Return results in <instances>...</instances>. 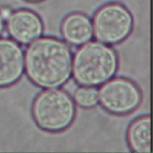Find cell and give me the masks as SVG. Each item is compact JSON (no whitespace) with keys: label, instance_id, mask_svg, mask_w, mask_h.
Listing matches in <instances>:
<instances>
[{"label":"cell","instance_id":"obj_1","mask_svg":"<svg viewBox=\"0 0 153 153\" xmlns=\"http://www.w3.org/2000/svg\"><path fill=\"white\" fill-rule=\"evenodd\" d=\"M72 59L68 46L59 40L44 38L27 48L25 65L29 78L45 88L58 87L69 78Z\"/></svg>","mask_w":153,"mask_h":153},{"label":"cell","instance_id":"obj_2","mask_svg":"<svg viewBox=\"0 0 153 153\" xmlns=\"http://www.w3.org/2000/svg\"><path fill=\"white\" fill-rule=\"evenodd\" d=\"M117 59L114 51L98 42H89L76 52L73 63V74L76 81L84 85L102 84L115 73Z\"/></svg>","mask_w":153,"mask_h":153},{"label":"cell","instance_id":"obj_3","mask_svg":"<svg viewBox=\"0 0 153 153\" xmlns=\"http://www.w3.org/2000/svg\"><path fill=\"white\" fill-rule=\"evenodd\" d=\"M33 112L36 122L42 128L59 131L68 127L73 120L75 106L66 93L51 89L42 92L36 97Z\"/></svg>","mask_w":153,"mask_h":153},{"label":"cell","instance_id":"obj_4","mask_svg":"<svg viewBox=\"0 0 153 153\" xmlns=\"http://www.w3.org/2000/svg\"><path fill=\"white\" fill-rule=\"evenodd\" d=\"M133 25L131 14L123 7L110 4L101 8L94 19V32L96 38L105 43H117L130 32Z\"/></svg>","mask_w":153,"mask_h":153},{"label":"cell","instance_id":"obj_5","mask_svg":"<svg viewBox=\"0 0 153 153\" xmlns=\"http://www.w3.org/2000/svg\"><path fill=\"white\" fill-rule=\"evenodd\" d=\"M99 99L105 108L116 114L134 110L140 101V93L131 81L116 78L105 84L99 93Z\"/></svg>","mask_w":153,"mask_h":153},{"label":"cell","instance_id":"obj_6","mask_svg":"<svg viewBox=\"0 0 153 153\" xmlns=\"http://www.w3.org/2000/svg\"><path fill=\"white\" fill-rule=\"evenodd\" d=\"M23 68V54L19 45L8 39H0V87L16 81Z\"/></svg>","mask_w":153,"mask_h":153},{"label":"cell","instance_id":"obj_7","mask_svg":"<svg viewBox=\"0 0 153 153\" xmlns=\"http://www.w3.org/2000/svg\"><path fill=\"white\" fill-rule=\"evenodd\" d=\"M10 35L17 41L27 44L38 38L42 31V24L38 16L28 10L12 13L7 20Z\"/></svg>","mask_w":153,"mask_h":153},{"label":"cell","instance_id":"obj_8","mask_svg":"<svg viewBox=\"0 0 153 153\" xmlns=\"http://www.w3.org/2000/svg\"><path fill=\"white\" fill-rule=\"evenodd\" d=\"M62 31L65 38L71 43L81 44L92 36L93 27L89 19L81 14H72L64 20Z\"/></svg>","mask_w":153,"mask_h":153},{"label":"cell","instance_id":"obj_9","mask_svg":"<svg viewBox=\"0 0 153 153\" xmlns=\"http://www.w3.org/2000/svg\"><path fill=\"white\" fill-rule=\"evenodd\" d=\"M128 138L131 148L137 152H151V121L149 117L135 120L128 130Z\"/></svg>","mask_w":153,"mask_h":153},{"label":"cell","instance_id":"obj_10","mask_svg":"<svg viewBox=\"0 0 153 153\" xmlns=\"http://www.w3.org/2000/svg\"><path fill=\"white\" fill-rule=\"evenodd\" d=\"M75 99L77 103L83 107H91L97 103L99 93L96 88L82 87L76 91Z\"/></svg>","mask_w":153,"mask_h":153},{"label":"cell","instance_id":"obj_11","mask_svg":"<svg viewBox=\"0 0 153 153\" xmlns=\"http://www.w3.org/2000/svg\"><path fill=\"white\" fill-rule=\"evenodd\" d=\"M12 14V11L8 7H2L0 9V16L2 20H8Z\"/></svg>","mask_w":153,"mask_h":153},{"label":"cell","instance_id":"obj_12","mask_svg":"<svg viewBox=\"0 0 153 153\" xmlns=\"http://www.w3.org/2000/svg\"><path fill=\"white\" fill-rule=\"evenodd\" d=\"M3 30V20L0 16V35L2 33Z\"/></svg>","mask_w":153,"mask_h":153},{"label":"cell","instance_id":"obj_13","mask_svg":"<svg viewBox=\"0 0 153 153\" xmlns=\"http://www.w3.org/2000/svg\"><path fill=\"white\" fill-rule=\"evenodd\" d=\"M29 1H38V0H29Z\"/></svg>","mask_w":153,"mask_h":153}]
</instances>
